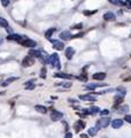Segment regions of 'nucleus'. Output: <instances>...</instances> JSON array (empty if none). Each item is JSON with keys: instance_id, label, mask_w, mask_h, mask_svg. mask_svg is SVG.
<instances>
[{"instance_id": "1", "label": "nucleus", "mask_w": 131, "mask_h": 138, "mask_svg": "<svg viewBox=\"0 0 131 138\" xmlns=\"http://www.w3.org/2000/svg\"><path fill=\"white\" fill-rule=\"evenodd\" d=\"M110 123V119L109 117H101V119H99L98 121H97V123H95V127L98 128V129H104V128L108 127Z\"/></svg>"}, {"instance_id": "2", "label": "nucleus", "mask_w": 131, "mask_h": 138, "mask_svg": "<svg viewBox=\"0 0 131 138\" xmlns=\"http://www.w3.org/2000/svg\"><path fill=\"white\" fill-rule=\"evenodd\" d=\"M50 63L53 67H55L56 69L61 68V63H60V59H59V54L53 53L52 55H50Z\"/></svg>"}, {"instance_id": "3", "label": "nucleus", "mask_w": 131, "mask_h": 138, "mask_svg": "<svg viewBox=\"0 0 131 138\" xmlns=\"http://www.w3.org/2000/svg\"><path fill=\"white\" fill-rule=\"evenodd\" d=\"M19 43H20L21 45H23V46H25V47H36L37 46V43L35 42V40L29 39V38H26L25 36H23L22 39Z\"/></svg>"}, {"instance_id": "4", "label": "nucleus", "mask_w": 131, "mask_h": 138, "mask_svg": "<svg viewBox=\"0 0 131 138\" xmlns=\"http://www.w3.org/2000/svg\"><path fill=\"white\" fill-rule=\"evenodd\" d=\"M35 64V58L31 56V55H28L25 58L23 59V61H22V66L23 67H31Z\"/></svg>"}, {"instance_id": "5", "label": "nucleus", "mask_w": 131, "mask_h": 138, "mask_svg": "<svg viewBox=\"0 0 131 138\" xmlns=\"http://www.w3.org/2000/svg\"><path fill=\"white\" fill-rule=\"evenodd\" d=\"M63 117V114L61 113V112H58V111H52V113H51V119H52L53 121H59V120H61Z\"/></svg>"}, {"instance_id": "6", "label": "nucleus", "mask_w": 131, "mask_h": 138, "mask_svg": "<svg viewBox=\"0 0 131 138\" xmlns=\"http://www.w3.org/2000/svg\"><path fill=\"white\" fill-rule=\"evenodd\" d=\"M84 128H85V122L82 121V120H78L77 122L74 124V129H75L76 132H79L81 130H83Z\"/></svg>"}, {"instance_id": "7", "label": "nucleus", "mask_w": 131, "mask_h": 138, "mask_svg": "<svg viewBox=\"0 0 131 138\" xmlns=\"http://www.w3.org/2000/svg\"><path fill=\"white\" fill-rule=\"evenodd\" d=\"M51 43L53 44V47L55 50H58V51H62L64 48V44L62 42H60V40H51Z\"/></svg>"}, {"instance_id": "8", "label": "nucleus", "mask_w": 131, "mask_h": 138, "mask_svg": "<svg viewBox=\"0 0 131 138\" xmlns=\"http://www.w3.org/2000/svg\"><path fill=\"white\" fill-rule=\"evenodd\" d=\"M122 125H123V120H121V119H115V120L112 121V127L114 129H119Z\"/></svg>"}, {"instance_id": "9", "label": "nucleus", "mask_w": 131, "mask_h": 138, "mask_svg": "<svg viewBox=\"0 0 131 138\" xmlns=\"http://www.w3.org/2000/svg\"><path fill=\"white\" fill-rule=\"evenodd\" d=\"M64 53H66V58L68 59V60H70V59H73L74 54H75V50L73 47H67Z\"/></svg>"}, {"instance_id": "10", "label": "nucleus", "mask_w": 131, "mask_h": 138, "mask_svg": "<svg viewBox=\"0 0 131 138\" xmlns=\"http://www.w3.org/2000/svg\"><path fill=\"white\" fill-rule=\"evenodd\" d=\"M92 78L95 81H102L106 78V74L105 73H95L92 75Z\"/></svg>"}, {"instance_id": "11", "label": "nucleus", "mask_w": 131, "mask_h": 138, "mask_svg": "<svg viewBox=\"0 0 131 138\" xmlns=\"http://www.w3.org/2000/svg\"><path fill=\"white\" fill-rule=\"evenodd\" d=\"M79 99L83 101H95V97L91 96V94H82L79 96Z\"/></svg>"}, {"instance_id": "12", "label": "nucleus", "mask_w": 131, "mask_h": 138, "mask_svg": "<svg viewBox=\"0 0 131 138\" xmlns=\"http://www.w3.org/2000/svg\"><path fill=\"white\" fill-rule=\"evenodd\" d=\"M22 35H16V33H11L8 37H7V39L8 40H15V42H20L22 39Z\"/></svg>"}, {"instance_id": "13", "label": "nucleus", "mask_w": 131, "mask_h": 138, "mask_svg": "<svg viewBox=\"0 0 131 138\" xmlns=\"http://www.w3.org/2000/svg\"><path fill=\"white\" fill-rule=\"evenodd\" d=\"M60 38L63 39V40H68V39H70V38H73V36H71L70 31H62L61 33H60Z\"/></svg>"}, {"instance_id": "14", "label": "nucleus", "mask_w": 131, "mask_h": 138, "mask_svg": "<svg viewBox=\"0 0 131 138\" xmlns=\"http://www.w3.org/2000/svg\"><path fill=\"white\" fill-rule=\"evenodd\" d=\"M54 77H59V78H66V80H71L73 76L68 74H64V73H56L54 74Z\"/></svg>"}, {"instance_id": "15", "label": "nucleus", "mask_w": 131, "mask_h": 138, "mask_svg": "<svg viewBox=\"0 0 131 138\" xmlns=\"http://www.w3.org/2000/svg\"><path fill=\"white\" fill-rule=\"evenodd\" d=\"M122 101H123V96H121V94L115 96V98H114V107H117L119 105H121Z\"/></svg>"}, {"instance_id": "16", "label": "nucleus", "mask_w": 131, "mask_h": 138, "mask_svg": "<svg viewBox=\"0 0 131 138\" xmlns=\"http://www.w3.org/2000/svg\"><path fill=\"white\" fill-rule=\"evenodd\" d=\"M115 108H117V112H119L120 114H126L128 111H129V106H128V105H123V106L115 107Z\"/></svg>"}, {"instance_id": "17", "label": "nucleus", "mask_w": 131, "mask_h": 138, "mask_svg": "<svg viewBox=\"0 0 131 138\" xmlns=\"http://www.w3.org/2000/svg\"><path fill=\"white\" fill-rule=\"evenodd\" d=\"M104 19H105L106 21H113V20H115V15L112 12H107L105 15H104Z\"/></svg>"}, {"instance_id": "18", "label": "nucleus", "mask_w": 131, "mask_h": 138, "mask_svg": "<svg viewBox=\"0 0 131 138\" xmlns=\"http://www.w3.org/2000/svg\"><path fill=\"white\" fill-rule=\"evenodd\" d=\"M35 82H36V80H30V81H28V82H25L24 86H25L28 90H32V89L35 88Z\"/></svg>"}, {"instance_id": "19", "label": "nucleus", "mask_w": 131, "mask_h": 138, "mask_svg": "<svg viewBox=\"0 0 131 138\" xmlns=\"http://www.w3.org/2000/svg\"><path fill=\"white\" fill-rule=\"evenodd\" d=\"M35 109L38 111L39 113H42V114H46V113H47V108L45 106H42V105H36V106H35Z\"/></svg>"}, {"instance_id": "20", "label": "nucleus", "mask_w": 131, "mask_h": 138, "mask_svg": "<svg viewBox=\"0 0 131 138\" xmlns=\"http://www.w3.org/2000/svg\"><path fill=\"white\" fill-rule=\"evenodd\" d=\"M104 85H106L105 83H100V84H86L85 85V88L89 89V90H94L95 88H98V86H104Z\"/></svg>"}, {"instance_id": "21", "label": "nucleus", "mask_w": 131, "mask_h": 138, "mask_svg": "<svg viewBox=\"0 0 131 138\" xmlns=\"http://www.w3.org/2000/svg\"><path fill=\"white\" fill-rule=\"evenodd\" d=\"M55 30H56L55 28H51V29H48L47 31L45 32V37L47 38V39H50V38L52 37V35H53V33L55 32Z\"/></svg>"}, {"instance_id": "22", "label": "nucleus", "mask_w": 131, "mask_h": 138, "mask_svg": "<svg viewBox=\"0 0 131 138\" xmlns=\"http://www.w3.org/2000/svg\"><path fill=\"white\" fill-rule=\"evenodd\" d=\"M58 86H62L64 89H69V88H71V85L73 83H70V82H64V83H56Z\"/></svg>"}, {"instance_id": "23", "label": "nucleus", "mask_w": 131, "mask_h": 138, "mask_svg": "<svg viewBox=\"0 0 131 138\" xmlns=\"http://www.w3.org/2000/svg\"><path fill=\"white\" fill-rule=\"evenodd\" d=\"M89 112H90V114H97V113H100V108L99 107H97V106H92L91 108L89 109Z\"/></svg>"}, {"instance_id": "24", "label": "nucleus", "mask_w": 131, "mask_h": 138, "mask_svg": "<svg viewBox=\"0 0 131 138\" xmlns=\"http://www.w3.org/2000/svg\"><path fill=\"white\" fill-rule=\"evenodd\" d=\"M87 132H89L90 136H92V137H93V136H95L97 132H98V128H97V127H95V128H90Z\"/></svg>"}, {"instance_id": "25", "label": "nucleus", "mask_w": 131, "mask_h": 138, "mask_svg": "<svg viewBox=\"0 0 131 138\" xmlns=\"http://www.w3.org/2000/svg\"><path fill=\"white\" fill-rule=\"evenodd\" d=\"M0 27H2V28L8 27V22H7V20L4 19V17H0Z\"/></svg>"}, {"instance_id": "26", "label": "nucleus", "mask_w": 131, "mask_h": 138, "mask_svg": "<svg viewBox=\"0 0 131 138\" xmlns=\"http://www.w3.org/2000/svg\"><path fill=\"white\" fill-rule=\"evenodd\" d=\"M17 78L16 77H11V78H8V80H6L4 83H2V86H7V85L9 84V83H12V82H14V81H16Z\"/></svg>"}, {"instance_id": "27", "label": "nucleus", "mask_w": 131, "mask_h": 138, "mask_svg": "<svg viewBox=\"0 0 131 138\" xmlns=\"http://www.w3.org/2000/svg\"><path fill=\"white\" fill-rule=\"evenodd\" d=\"M116 90L119 91V94H121V96H125V88H122V86H120V88H117Z\"/></svg>"}, {"instance_id": "28", "label": "nucleus", "mask_w": 131, "mask_h": 138, "mask_svg": "<svg viewBox=\"0 0 131 138\" xmlns=\"http://www.w3.org/2000/svg\"><path fill=\"white\" fill-rule=\"evenodd\" d=\"M46 71H47L46 68H45V67H43L42 70H40V77H42V78H46Z\"/></svg>"}, {"instance_id": "29", "label": "nucleus", "mask_w": 131, "mask_h": 138, "mask_svg": "<svg viewBox=\"0 0 131 138\" xmlns=\"http://www.w3.org/2000/svg\"><path fill=\"white\" fill-rule=\"evenodd\" d=\"M108 114H109V111H108V109L100 111V115H102V116H106V115H108Z\"/></svg>"}, {"instance_id": "30", "label": "nucleus", "mask_w": 131, "mask_h": 138, "mask_svg": "<svg viewBox=\"0 0 131 138\" xmlns=\"http://www.w3.org/2000/svg\"><path fill=\"white\" fill-rule=\"evenodd\" d=\"M1 1V5L4 6V7H7V6L9 5V0H0Z\"/></svg>"}, {"instance_id": "31", "label": "nucleus", "mask_w": 131, "mask_h": 138, "mask_svg": "<svg viewBox=\"0 0 131 138\" xmlns=\"http://www.w3.org/2000/svg\"><path fill=\"white\" fill-rule=\"evenodd\" d=\"M82 28H83V24H82V23H78V24L74 25L73 29H82Z\"/></svg>"}, {"instance_id": "32", "label": "nucleus", "mask_w": 131, "mask_h": 138, "mask_svg": "<svg viewBox=\"0 0 131 138\" xmlns=\"http://www.w3.org/2000/svg\"><path fill=\"white\" fill-rule=\"evenodd\" d=\"M124 120H125L126 122L131 123V115H125V116H124Z\"/></svg>"}, {"instance_id": "33", "label": "nucleus", "mask_w": 131, "mask_h": 138, "mask_svg": "<svg viewBox=\"0 0 131 138\" xmlns=\"http://www.w3.org/2000/svg\"><path fill=\"white\" fill-rule=\"evenodd\" d=\"M125 6L128 7V8H130V9H131V0H126V1H125Z\"/></svg>"}, {"instance_id": "34", "label": "nucleus", "mask_w": 131, "mask_h": 138, "mask_svg": "<svg viewBox=\"0 0 131 138\" xmlns=\"http://www.w3.org/2000/svg\"><path fill=\"white\" fill-rule=\"evenodd\" d=\"M64 138H73V133H71V132H67V133H66V136H64Z\"/></svg>"}, {"instance_id": "35", "label": "nucleus", "mask_w": 131, "mask_h": 138, "mask_svg": "<svg viewBox=\"0 0 131 138\" xmlns=\"http://www.w3.org/2000/svg\"><path fill=\"white\" fill-rule=\"evenodd\" d=\"M95 12H89V11H85L84 12V15H91V14H93Z\"/></svg>"}, {"instance_id": "36", "label": "nucleus", "mask_w": 131, "mask_h": 138, "mask_svg": "<svg viewBox=\"0 0 131 138\" xmlns=\"http://www.w3.org/2000/svg\"><path fill=\"white\" fill-rule=\"evenodd\" d=\"M83 37V33H78V35H75V36H73V38H81Z\"/></svg>"}, {"instance_id": "37", "label": "nucleus", "mask_w": 131, "mask_h": 138, "mask_svg": "<svg viewBox=\"0 0 131 138\" xmlns=\"http://www.w3.org/2000/svg\"><path fill=\"white\" fill-rule=\"evenodd\" d=\"M6 30H7L8 32H9V33H12V32H13V30H12V28H9V25H8L7 28H6Z\"/></svg>"}, {"instance_id": "38", "label": "nucleus", "mask_w": 131, "mask_h": 138, "mask_svg": "<svg viewBox=\"0 0 131 138\" xmlns=\"http://www.w3.org/2000/svg\"><path fill=\"white\" fill-rule=\"evenodd\" d=\"M81 138H87V135H84V133H82V135H81Z\"/></svg>"}, {"instance_id": "39", "label": "nucleus", "mask_w": 131, "mask_h": 138, "mask_svg": "<svg viewBox=\"0 0 131 138\" xmlns=\"http://www.w3.org/2000/svg\"><path fill=\"white\" fill-rule=\"evenodd\" d=\"M2 43H4V39H2V38L0 37V45H2Z\"/></svg>"}, {"instance_id": "40", "label": "nucleus", "mask_w": 131, "mask_h": 138, "mask_svg": "<svg viewBox=\"0 0 131 138\" xmlns=\"http://www.w3.org/2000/svg\"><path fill=\"white\" fill-rule=\"evenodd\" d=\"M69 101H70V102H76V100H75V99H69Z\"/></svg>"}, {"instance_id": "41", "label": "nucleus", "mask_w": 131, "mask_h": 138, "mask_svg": "<svg viewBox=\"0 0 131 138\" xmlns=\"http://www.w3.org/2000/svg\"><path fill=\"white\" fill-rule=\"evenodd\" d=\"M104 138H107V137H104Z\"/></svg>"}]
</instances>
